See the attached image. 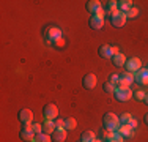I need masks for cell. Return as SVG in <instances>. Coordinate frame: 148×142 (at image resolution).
Instances as JSON below:
<instances>
[{
  "label": "cell",
  "instance_id": "cell-1",
  "mask_svg": "<svg viewBox=\"0 0 148 142\" xmlns=\"http://www.w3.org/2000/svg\"><path fill=\"white\" fill-rule=\"evenodd\" d=\"M103 126L106 131H112V133H115V131H118V128L121 126V123H120V119L115 114L112 112H106L104 117H103Z\"/></svg>",
  "mask_w": 148,
  "mask_h": 142
},
{
  "label": "cell",
  "instance_id": "cell-2",
  "mask_svg": "<svg viewBox=\"0 0 148 142\" xmlns=\"http://www.w3.org/2000/svg\"><path fill=\"white\" fill-rule=\"evenodd\" d=\"M114 98L117 99L118 103L129 101V99L132 98V90L129 87H117L114 92Z\"/></svg>",
  "mask_w": 148,
  "mask_h": 142
},
{
  "label": "cell",
  "instance_id": "cell-3",
  "mask_svg": "<svg viewBox=\"0 0 148 142\" xmlns=\"http://www.w3.org/2000/svg\"><path fill=\"white\" fill-rule=\"evenodd\" d=\"M44 37H46V43H49V44H54L57 40H60L62 37V30H60L58 27L52 26V27H47L44 32Z\"/></svg>",
  "mask_w": 148,
  "mask_h": 142
},
{
  "label": "cell",
  "instance_id": "cell-4",
  "mask_svg": "<svg viewBox=\"0 0 148 142\" xmlns=\"http://www.w3.org/2000/svg\"><path fill=\"white\" fill-rule=\"evenodd\" d=\"M85 8H87V11L91 13L93 16H101V17H103V14H104L103 3L98 2V0H88L87 5H85Z\"/></svg>",
  "mask_w": 148,
  "mask_h": 142
},
{
  "label": "cell",
  "instance_id": "cell-5",
  "mask_svg": "<svg viewBox=\"0 0 148 142\" xmlns=\"http://www.w3.org/2000/svg\"><path fill=\"white\" fill-rule=\"evenodd\" d=\"M140 68H142V62H140V59H137V57H129V59H126L125 70L128 71V73L136 74Z\"/></svg>",
  "mask_w": 148,
  "mask_h": 142
},
{
  "label": "cell",
  "instance_id": "cell-6",
  "mask_svg": "<svg viewBox=\"0 0 148 142\" xmlns=\"http://www.w3.org/2000/svg\"><path fill=\"white\" fill-rule=\"evenodd\" d=\"M109 21H110V26H114V27H123L126 24V21H128V17H126V14L125 13H121V11H115L112 16H109Z\"/></svg>",
  "mask_w": 148,
  "mask_h": 142
},
{
  "label": "cell",
  "instance_id": "cell-7",
  "mask_svg": "<svg viewBox=\"0 0 148 142\" xmlns=\"http://www.w3.org/2000/svg\"><path fill=\"white\" fill-rule=\"evenodd\" d=\"M98 54H99L101 59H112L115 54H118V49L115 46H110V44H103L98 49Z\"/></svg>",
  "mask_w": 148,
  "mask_h": 142
},
{
  "label": "cell",
  "instance_id": "cell-8",
  "mask_svg": "<svg viewBox=\"0 0 148 142\" xmlns=\"http://www.w3.org/2000/svg\"><path fill=\"white\" fill-rule=\"evenodd\" d=\"M43 117L44 120H55L58 119V109L55 104H44L43 106Z\"/></svg>",
  "mask_w": 148,
  "mask_h": 142
},
{
  "label": "cell",
  "instance_id": "cell-9",
  "mask_svg": "<svg viewBox=\"0 0 148 142\" xmlns=\"http://www.w3.org/2000/svg\"><path fill=\"white\" fill-rule=\"evenodd\" d=\"M35 136H36V134L32 131V123H29V125H22V128H21V131H19L21 139L25 141V142H33Z\"/></svg>",
  "mask_w": 148,
  "mask_h": 142
},
{
  "label": "cell",
  "instance_id": "cell-10",
  "mask_svg": "<svg viewBox=\"0 0 148 142\" xmlns=\"http://www.w3.org/2000/svg\"><path fill=\"white\" fill-rule=\"evenodd\" d=\"M96 82H98V79L93 73H88L82 77V87L85 88V90H93V88L96 87Z\"/></svg>",
  "mask_w": 148,
  "mask_h": 142
},
{
  "label": "cell",
  "instance_id": "cell-11",
  "mask_svg": "<svg viewBox=\"0 0 148 142\" xmlns=\"http://www.w3.org/2000/svg\"><path fill=\"white\" fill-rule=\"evenodd\" d=\"M17 120L21 122V125H29V123H32V120H33V112L30 109H21L17 112Z\"/></svg>",
  "mask_w": 148,
  "mask_h": 142
},
{
  "label": "cell",
  "instance_id": "cell-12",
  "mask_svg": "<svg viewBox=\"0 0 148 142\" xmlns=\"http://www.w3.org/2000/svg\"><path fill=\"white\" fill-rule=\"evenodd\" d=\"M134 82L139 85H148V68H140L134 74Z\"/></svg>",
  "mask_w": 148,
  "mask_h": 142
},
{
  "label": "cell",
  "instance_id": "cell-13",
  "mask_svg": "<svg viewBox=\"0 0 148 142\" xmlns=\"http://www.w3.org/2000/svg\"><path fill=\"white\" fill-rule=\"evenodd\" d=\"M88 27L93 30H101L104 27V17L101 16H91L88 19Z\"/></svg>",
  "mask_w": 148,
  "mask_h": 142
},
{
  "label": "cell",
  "instance_id": "cell-14",
  "mask_svg": "<svg viewBox=\"0 0 148 142\" xmlns=\"http://www.w3.org/2000/svg\"><path fill=\"white\" fill-rule=\"evenodd\" d=\"M134 82V74L128 73V71H125V73L120 74V84L118 87H129Z\"/></svg>",
  "mask_w": 148,
  "mask_h": 142
},
{
  "label": "cell",
  "instance_id": "cell-15",
  "mask_svg": "<svg viewBox=\"0 0 148 142\" xmlns=\"http://www.w3.org/2000/svg\"><path fill=\"white\" fill-rule=\"evenodd\" d=\"M52 142H65L66 141V130L62 128V130H55L54 133L51 134Z\"/></svg>",
  "mask_w": 148,
  "mask_h": 142
},
{
  "label": "cell",
  "instance_id": "cell-16",
  "mask_svg": "<svg viewBox=\"0 0 148 142\" xmlns=\"http://www.w3.org/2000/svg\"><path fill=\"white\" fill-rule=\"evenodd\" d=\"M110 60H112V65H114L115 68H123L125 63H126V57H125V54H121V52L115 54Z\"/></svg>",
  "mask_w": 148,
  "mask_h": 142
},
{
  "label": "cell",
  "instance_id": "cell-17",
  "mask_svg": "<svg viewBox=\"0 0 148 142\" xmlns=\"http://www.w3.org/2000/svg\"><path fill=\"white\" fill-rule=\"evenodd\" d=\"M134 131H136V130H132L129 125H121L118 128V133L121 134L125 139H131V137L134 136Z\"/></svg>",
  "mask_w": 148,
  "mask_h": 142
},
{
  "label": "cell",
  "instance_id": "cell-18",
  "mask_svg": "<svg viewBox=\"0 0 148 142\" xmlns=\"http://www.w3.org/2000/svg\"><path fill=\"white\" fill-rule=\"evenodd\" d=\"M132 8V2L131 0H118L117 2V10L121 13H126L128 10Z\"/></svg>",
  "mask_w": 148,
  "mask_h": 142
},
{
  "label": "cell",
  "instance_id": "cell-19",
  "mask_svg": "<svg viewBox=\"0 0 148 142\" xmlns=\"http://www.w3.org/2000/svg\"><path fill=\"white\" fill-rule=\"evenodd\" d=\"M55 130H57V128H55L54 120H44V123H43V133L44 134H49V136H51Z\"/></svg>",
  "mask_w": 148,
  "mask_h": 142
},
{
  "label": "cell",
  "instance_id": "cell-20",
  "mask_svg": "<svg viewBox=\"0 0 148 142\" xmlns=\"http://www.w3.org/2000/svg\"><path fill=\"white\" fill-rule=\"evenodd\" d=\"M95 139H96V134L90 130H85L80 133V142H93Z\"/></svg>",
  "mask_w": 148,
  "mask_h": 142
},
{
  "label": "cell",
  "instance_id": "cell-21",
  "mask_svg": "<svg viewBox=\"0 0 148 142\" xmlns=\"http://www.w3.org/2000/svg\"><path fill=\"white\" fill-rule=\"evenodd\" d=\"M77 126V122L74 117H66L65 119V130L69 131V130H74V128Z\"/></svg>",
  "mask_w": 148,
  "mask_h": 142
},
{
  "label": "cell",
  "instance_id": "cell-22",
  "mask_svg": "<svg viewBox=\"0 0 148 142\" xmlns=\"http://www.w3.org/2000/svg\"><path fill=\"white\" fill-rule=\"evenodd\" d=\"M120 119V123H121V125H129V122H131V119H132V115L129 112H123L121 115L118 117Z\"/></svg>",
  "mask_w": 148,
  "mask_h": 142
},
{
  "label": "cell",
  "instance_id": "cell-23",
  "mask_svg": "<svg viewBox=\"0 0 148 142\" xmlns=\"http://www.w3.org/2000/svg\"><path fill=\"white\" fill-rule=\"evenodd\" d=\"M33 142H52V139H51V136H49V134L41 133V134H36V136H35Z\"/></svg>",
  "mask_w": 148,
  "mask_h": 142
},
{
  "label": "cell",
  "instance_id": "cell-24",
  "mask_svg": "<svg viewBox=\"0 0 148 142\" xmlns=\"http://www.w3.org/2000/svg\"><path fill=\"white\" fill-rule=\"evenodd\" d=\"M112 137H114V133H112V131H106V130H104L103 133H101L99 139L103 141V142H110Z\"/></svg>",
  "mask_w": 148,
  "mask_h": 142
},
{
  "label": "cell",
  "instance_id": "cell-25",
  "mask_svg": "<svg viewBox=\"0 0 148 142\" xmlns=\"http://www.w3.org/2000/svg\"><path fill=\"white\" fill-rule=\"evenodd\" d=\"M109 82L110 84H114L115 87H118V84H120V74H117V73H112V74H109Z\"/></svg>",
  "mask_w": 148,
  "mask_h": 142
},
{
  "label": "cell",
  "instance_id": "cell-26",
  "mask_svg": "<svg viewBox=\"0 0 148 142\" xmlns=\"http://www.w3.org/2000/svg\"><path fill=\"white\" fill-rule=\"evenodd\" d=\"M115 88H117V87H115L114 84H110L109 81H107V82H104V84H103V90L106 92V93H112V95H114Z\"/></svg>",
  "mask_w": 148,
  "mask_h": 142
},
{
  "label": "cell",
  "instance_id": "cell-27",
  "mask_svg": "<svg viewBox=\"0 0 148 142\" xmlns=\"http://www.w3.org/2000/svg\"><path fill=\"white\" fill-rule=\"evenodd\" d=\"M32 131H33L35 134H41V133H43V123L32 122Z\"/></svg>",
  "mask_w": 148,
  "mask_h": 142
},
{
  "label": "cell",
  "instance_id": "cell-28",
  "mask_svg": "<svg viewBox=\"0 0 148 142\" xmlns=\"http://www.w3.org/2000/svg\"><path fill=\"white\" fill-rule=\"evenodd\" d=\"M125 14H126V17H128V19H129V17H137V14H139V10L132 6V8L128 10V11H126Z\"/></svg>",
  "mask_w": 148,
  "mask_h": 142
},
{
  "label": "cell",
  "instance_id": "cell-29",
  "mask_svg": "<svg viewBox=\"0 0 148 142\" xmlns=\"http://www.w3.org/2000/svg\"><path fill=\"white\" fill-rule=\"evenodd\" d=\"M134 97H136L137 101H143V99H145V92H143V90H136Z\"/></svg>",
  "mask_w": 148,
  "mask_h": 142
},
{
  "label": "cell",
  "instance_id": "cell-30",
  "mask_svg": "<svg viewBox=\"0 0 148 142\" xmlns=\"http://www.w3.org/2000/svg\"><path fill=\"white\" fill-rule=\"evenodd\" d=\"M54 123H55V128H57V130H62V128H65V120H63V119H55Z\"/></svg>",
  "mask_w": 148,
  "mask_h": 142
},
{
  "label": "cell",
  "instance_id": "cell-31",
  "mask_svg": "<svg viewBox=\"0 0 148 142\" xmlns=\"http://www.w3.org/2000/svg\"><path fill=\"white\" fill-rule=\"evenodd\" d=\"M112 139H114L115 142H125V137H123L118 131H115V133H114V137H112Z\"/></svg>",
  "mask_w": 148,
  "mask_h": 142
},
{
  "label": "cell",
  "instance_id": "cell-32",
  "mask_svg": "<svg viewBox=\"0 0 148 142\" xmlns=\"http://www.w3.org/2000/svg\"><path fill=\"white\" fill-rule=\"evenodd\" d=\"M65 44H66V43H65V38H60V40H57V41L54 43L55 48H65Z\"/></svg>",
  "mask_w": 148,
  "mask_h": 142
},
{
  "label": "cell",
  "instance_id": "cell-33",
  "mask_svg": "<svg viewBox=\"0 0 148 142\" xmlns=\"http://www.w3.org/2000/svg\"><path fill=\"white\" fill-rule=\"evenodd\" d=\"M129 126H131L132 130H136V128H137V120L134 119V117H132V119H131V122H129Z\"/></svg>",
  "mask_w": 148,
  "mask_h": 142
},
{
  "label": "cell",
  "instance_id": "cell-34",
  "mask_svg": "<svg viewBox=\"0 0 148 142\" xmlns=\"http://www.w3.org/2000/svg\"><path fill=\"white\" fill-rule=\"evenodd\" d=\"M143 122H145V125H148V114L143 115Z\"/></svg>",
  "mask_w": 148,
  "mask_h": 142
},
{
  "label": "cell",
  "instance_id": "cell-35",
  "mask_svg": "<svg viewBox=\"0 0 148 142\" xmlns=\"http://www.w3.org/2000/svg\"><path fill=\"white\" fill-rule=\"evenodd\" d=\"M143 103H145V104L148 106V93H145V99H143Z\"/></svg>",
  "mask_w": 148,
  "mask_h": 142
},
{
  "label": "cell",
  "instance_id": "cell-36",
  "mask_svg": "<svg viewBox=\"0 0 148 142\" xmlns=\"http://www.w3.org/2000/svg\"><path fill=\"white\" fill-rule=\"evenodd\" d=\"M93 142H103V141H101V139H99V137H98V139H95Z\"/></svg>",
  "mask_w": 148,
  "mask_h": 142
},
{
  "label": "cell",
  "instance_id": "cell-37",
  "mask_svg": "<svg viewBox=\"0 0 148 142\" xmlns=\"http://www.w3.org/2000/svg\"><path fill=\"white\" fill-rule=\"evenodd\" d=\"M110 142H115V141H114V139H112V141H110Z\"/></svg>",
  "mask_w": 148,
  "mask_h": 142
},
{
  "label": "cell",
  "instance_id": "cell-38",
  "mask_svg": "<svg viewBox=\"0 0 148 142\" xmlns=\"http://www.w3.org/2000/svg\"><path fill=\"white\" fill-rule=\"evenodd\" d=\"M79 142H80V141H79Z\"/></svg>",
  "mask_w": 148,
  "mask_h": 142
}]
</instances>
